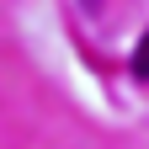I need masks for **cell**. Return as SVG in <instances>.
I'll return each mask as SVG.
<instances>
[{"label":"cell","mask_w":149,"mask_h":149,"mask_svg":"<svg viewBox=\"0 0 149 149\" xmlns=\"http://www.w3.org/2000/svg\"><path fill=\"white\" fill-rule=\"evenodd\" d=\"M133 74H139V80H149V37H144V48H139V59H133Z\"/></svg>","instance_id":"obj_1"},{"label":"cell","mask_w":149,"mask_h":149,"mask_svg":"<svg viewBox=\"0 0 149 149\" xmlns=\"http://www.w3.org/2000/svg\"><path fill=\"white\" fill-rule=\"evenodd\" d=\"M85 6H96V0H85Z\"/></svg>","instance_id":"obj_2"}]
</instances>
